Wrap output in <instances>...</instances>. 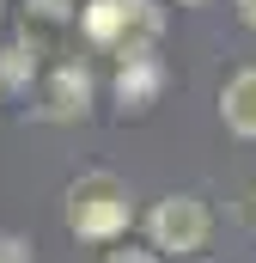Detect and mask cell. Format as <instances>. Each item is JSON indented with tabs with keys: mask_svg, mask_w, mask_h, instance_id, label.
Instances as JSON below:
<instances>
[{
	"mask_svg": "<svg viewBox=\"0 0 256 263\" xmlns=\"http://www.w3.org/2000/svg\"><path fill=\"white\" fill-rule=\"evenodd\" d=\"M128 214H134L128 184L110 178V172H86V178L67 184V227H73L79 239H92V245H110L128 227Z\"/></svg>",
	"mask_w": 256,
	"mask_h": 263,
	"instance_id": "1",
	"label": "cell"
},
{
	"mask_svg": "<svg viewBox=\"0 0 256 263\" xmlns=\"http://www.w3.org/2000/svg\"><path fill=\"white\" fill-rule=\"evenodd\" d=\"M159 86H165V62L146 49V55H128L122 73H116V98H122V110H146L153 98H159Z\"/></svg>",
	"mask_w": 256,
	"mask_h": 263,
	"instance_id": "4",
	"label": "cell"
},
{
	"mask_svg": "<svg viewBox=\"0 0 256 263\" xmlns=\"http://www.w3.org/2000/svg\"><path fill=\"white\" fill-rule=\"evenodd\" d=\"M183 6H207V0H183Z\"/></svg>",
	"mask_w": 256,
	"mask_h": 263,
	"instance_id": "12",
	"label": "cell"
},
{
	"mask_svg": "<svg viewBox=\"0 0 256 263\" xmlns=\"http://www.w3.org/2000/svg\"><path fill=\"white\" fill-rule=\"evenodd\" d=\"M0 263H31V245L18 233H0Z\"/></svg>",
	"mask_w": 256,
	"mask_h": 263,
	"instance_id": "8",
	"label": "cell"
},
{
	"mask_svg": "<svg viewBox=\"0 0 256 263\" xmlns=\"http://www.w3.org/2000/svg\"><path fill=\"white\" fill-rule=\"evenodd\" d=\"M220 117H226L232 135H250V141H256V67H244V73L226 80V92H220Z\"/></svg>",
	"mask_w": 256,
	"mask_h": 263,
	"instance_id": "5",
	"label": "cell"
},
{
	"mask_svg": "<svg viewBox=\"0 0 256 263\" xmlns=\"http://www.w3.org/2000/svg\"><path fill=\"white\" fill-rule=\"evenodd\" d=\"M134 25L153 37V31H159V6H153V0H92V6H86V37L104 43V49H122V62L128 55H146V49H134V37H128Z\"/></svg>",
	"mask_w": 256,
	"mask_h": 263,
	"instance_id": "2",
	"label": "cell"
},
{
	"mask_svg": "<svg viewBox=\"0 0 256 263\" xmlns=\"http://www.w3.org/2000/svg\"><path fill=\"white\" fill-rule=\"evenodd\" d=\"M73 6H79V0H31V12H37V18H67Z\"/></svg>",
	"mask_w": 256,
	"mask_h": 263,
	"instance_id": "9",
	"label": "cell"
},
{
	"mask_svg": "<svg viewBox=\"0 0 256 263\" xmlns=\"http://www.w3.org/2000/svg\"><path fill=\"white\" fill-rule=\"evenodd\" d=\"M207 208L195 196H165L153 214H146V233H153V245L159 251H177V257H189V251H201L207 245Z\"/></svg>",
	"mask_w": 256,
	"mask_h": 263,
	"instance_id": "3",
	"label": "cell"
},
{
	"mask_svg": "<svg viewBox=\"0 0 256 263\" xmlns=\"http://www.w3.org/2000/svg\"><path fill=\"white\" fill-rule=\"evenodd\" d=\"M238 18H244V25L256 31V0H238Z\"/></svg>",
	"mask_w": 256,
	"mask_h": 263,
	"instance_id": "11",
	"label": "cell"
},
{
	"mask_svg": "<svg viewBox=\"0 0 256 263\" xmlns=\"http://www.w3.org/2000/svg\"><path fill=\"white\" fill-rule=\"evenodd\" d=\"M37 55H43V49H37L31 37H18V43H6V49H0V86H12V92H25V86H31V73H37Z\"/></svg>",
	"mask_w": 256,
	"mask_h": 263,
	"instance_id": "7",
	"label": "cell"
},
{
	"mask_svg": "<svg viewBox=\"0 0 256 263\" xmlns=\"http://www.w3.org/2000/svg\"><path fill=\"white\" fill-rule=\"evenodd\" d=\"M104 263H159V257H153V251H134V245H122V251H110Z\"/></svg>",
	"mask_w": 256,
	"mask_h": 263,
	"instance_id": "10",
	"label": "cell"
},
{
	"mask_svg": "<svg viewBox=\"0 0 256 263\" xmlns=\"http://www.w3.org/2000/svg\"><path fill=\"white\" fill-rule=\"evenodd\" d=\"M86 98H92L86 67H55V73H49V86H43V117H79V110H86Z\"/></svg>",
	"mask_w": 256,
	"mask_h": 263,
	"instance_id": "6",
	"label": "cell"
}]
</instances>
